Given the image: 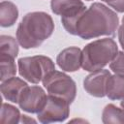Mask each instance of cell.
<instances>
[{"mask_svg":"<svg viewBox=\"0 0 124 124\" xmlns=\"http://www.w3.org/2000/svg\"><path fill=\"white\" fill-rule=\"evenodd\" d=\"M102 122L108 123H122L124 124V111L122 108L113 104L107 105L102 111Z\"/></svg>","mask_w":124,"mask_h":124,"instance_id":"obj_14","label":"cell"},{"mask_svg":"<svg viewBox=\"0 0 124 124\" xmlns=\"http://www.w3.org/2000/svg\"><path fill=\"white\" fill-rule=\"evenodd\" d=\"M70 115V104L63 99L47 94L43 108L37 113L38 121L43 124L63 122Z\"/></svg>","mask_w":124,"mask_h":124,"instance_id":"obj_7","label":"cell"},{"mask_svg":"<svg viewBox=\"0 0 124 124\" xmlns=\"http://www.w3.org/2000/svg\"><path fill=\"white\" fill-rule=\"evenodd\" d=\"M116 13H124V0H101Z\"/></svg>","mask_w":124,"mask_h":124,"instance_id":"obj_19","label":"cell"},{"mask_svg":"<svg viewBox=\"0 0 124 124\" xmlns=\"http://www.w3.org/2000/svg\"><path fill=\"white\" fill-rule=\"evenodd\" d=\"M106 96L112 101L124 98V76L117 74L110 75L107 83Z\"/></svg>","mask_w":124,"mask_h":124,"instance_id":"obj_12","label":"cell"},{"mask_svg":"<svg viewBox=\"0 0 124 124\" xmlns=\"http://www.w3.org/2000/svg\"><path fill=\"white\" fill-rule=\"evenodd\" d=\"M118 52L116 42L111 38L95 40L82 48V69L94 72L105 68Z\"/></svg>","mask_w":124,"mask_h":124,"instance_id":"obj_3","label":"cell"},{"mask_svg":"<svg viewBox=\"0 0 124 124\" xmlns=\"http://www.w3.org/2000/svg\"><path fill=\"white\" fill-rule=\"evenodd\" d=\"M18 74L26 81L38 84L45 77L55 70L54 62L45 55L21 57L17 60Z\"/></svg>","mask_w":124,"mask_h":124,"instance_id":"obj_4","label":"cell"},{"mask_svg":"<svg viewBox=\"0 0 124 124\" xmlns=\"http://www.w3.org/2000/svg\"><path fill=\"white\" fill-rule=\"evenodd\" d=\"M18 42L12 36L1 35L0 36V49L1 53L8 54L16 58L18 54Z\"/></svg>","mask_w":124,"mask_h":124,"instance_id":"obj_17","label":"cell"},{"mask_svg":"<svg viewBox=\"0 0 124 124\" xmlns=\"http://www.w3.org/2000/svg\"><path fill=\"white\" fill-rule=\"evenodd\" d=\"M110 72L104 68L94 72H90V74L87 75L83 79L84 90L90 96L96 98L105 97L108 79L110 77Z\"/></svg>","mask_w":124,"mask_h":124,"instance_id":"obj_9","label":"cell"},{"mask_svg":"<svg viewBox=\"0 0 124 124\" xmlns=\"http://www.w3.org/2000/svg\"><path fill=\"white\" fill-rule=\"evenodd\" d=\"M109 69L114 74L124 76V50H118L117 54L109 63Z\"/></svg>","mask_w":124,"mask_h":124,"instance_id":"obj_18","label":"cell"},{"mask_svg":"<svg viewBox=\"0 0 124 124\" xmlns=\"http://www.w3.org/2000/svg\"><path fill=\"white\" fill-rule=\"evenodd\" d=\"M0 70H1V81H4L10 78H13L16 74V65L15 58L5 53L0 55Z\"/></svg>","mask_w":124,"mask_h":124,"instance_id":"obj_16","label":"cell"},{"mask_svg":"<svg viewBox=\"0 0 124 124\" xmlns=\"http://www.w3.org/2000/svg\"><path fill=\"white\" fill-rule=\"evenodd\" d=\"M119 27V18L115 11L108 6L94 2L85 10L77 25V36L83 40L101 36L114 37Z\"/></svg>","mask_w":124,"mask_h":124,"instance_id":"obj_1","label":"cell"},{"mask_svg":"<svg viewBox=\"0 0 124 124\" xmlns=\"http://www.w3.org/2000/svg\"><path fill=\"white\" fill-rule=\"evenodd\" d=\"M29 122H37L35 119L33 118H30L28 115H25V114H22L21 115V118H20V123H29Z\"/></svg>","mask_w":124,"mask_h":124,"instance_id":"obj_21","label":"cell"},{"mask_svg":"<svg viewBox=\"0 0 124 124\" xmlns=\"http://www.w3.org/2000/svg\"><path fill=\"white\" fill-rule=\"evenodd\" d=\"M117 37H118L119 44H120L122 49L124 50V23L119 25V27L117 29Z\"/></svg>","mask_w":124,"mask_h":124,"instance_id":"obj_20","label":"cell"},{"mask_svg":"<svg viewBox=\"0 0 124 124\" xmlns=\"http://www.w3.org/2000/svg\"><path fill=\"white\" fill-rule=\"evenodd\" d=\"M122 23H124V16H123V17H122Z\"/></svg>","mask_w":124,"mask_h":124,"instance_id":"obj_23","label":"cell"},{"mask_svg":"<svg viewBox=\"0 0 124 124\" xmlns=\"http://www.w3.org/2000/svg\"><path fill=\"white\" fill-rule=\"evenodd\" d=\"M85 1H92V0H85Z\"/></svg>","mask_w":124,"mask_h":124,"instance_id":"obj_24","label":"cell"},{"mask_svg":"<svg viewBox=\"0 0 124 124\" xmlns=\"http://www.w3.org/2000/svg\"><path fill=\"white\" fill-rule=\"evenodd\" d=\"M120 107H121V108H122L123 111H124V98L120 100Z\"/></svg>","mask_w":124,"mask_h":124,"instance_id":"obj_22","label":"cell"},{"mask_svg":"<svg viewBox=\"0 0 124 124\" xmlns=\"http://www.w3.org/2000/svg\"><path fill=\"white\" fill-rule=\"evenodd\" d=\"M50 9L53 14L61 16L64 29L71 35H77V25L87 9L81 0H51Z\"/></svg>","mask_w":124,"mask_h":124,"instance_id":"obj_5","label":"cell"},{"mask_svg":"<svg viewBox=\"0 0 124 124\" xmlns=\"http://www.w3.org/2000/svg\"><path fill=\"white\" fill-rule=\"evenodd\" d=\"M52 17L46 12L27 13L16 28V40L25 49L39 47L54 31Z\"/></svg>","mask_w":124,"mask_h":124,"instance_id":"obj_2","label":"cell"},{"mask_svg":"<svg viewBox=\"0 0 124 124\" xmlns=\"http://www.w3.org/2000/svg\"><path fill=\"white\" fill-rule=\"evenodd\" d=\"M58 67L64 72H77L82 67V49L69 46L59 52L56 57Z\"/></svg>","mask_w":124,"mask_h":124,"instance_id":"obj_10","label":"cell"},{"mask_svg":"<svg viewBox=\"0 0 124 124\" xmlns=\"http://www.w3.org/2000/svg\"><path fill=\"white\" fill-rule=\"evenodd\" d=\"M27 86V82L20 78H16V76L10 78L4 81H1L0 89L2 97L9 102L18 104L20 96Z\"/></svg>","mask_w":124,"mask_h":124,"instance_id":"obj_11","label":"cell"},{"mask_svg":"<svg viewBox=\"0 0 124 124\" xmlns=\"http://www.w3.org/2000/svg\"><path fill=\"white\" fill-rule=\"evenodd\" d=\"M48 95L60 98L70 105L77 96L76 81L67 74L60 71H52L47 74L42 81Z\"/></svg>","mask_w":124,"mask_h":124,"instance_id":"obj_6","label":"cell"},{"mask_svg":"<svg viewBox=\"0 0 124 124\" xmlns=\"http://www.w3.org/2000/svg\"><path fill=\"white\" fill-rule=\"evenodd\" d=\"M18 18V9L11 1H1L0 4V25L2 27L13 26Z\"/></svg>","mask_w":124,"mask_h":124,"instance_id":"obj_13","label":"cell"},{"mask_svg":"<svg viewBox=\"0 0 124 124\" xmlns=\"http://www.w3.org/2000/svg\"><path fill=\"white\" fill-rule=\"evenodd\" d=\"M21 114L19 109L8 103H3L0 113V122L3 124H16L20 123Z\"/></svg>","mask_w":124,"mask_h":124,"instance_id":"obj_15","label":"cell"},{"mask_svg":"<svg viewBox=\"0 0 124 124\" xmlns=\"http://www.w3.org/2000/svg\"><path fill=\"white\" fill-rule=\"evenodd\" d=\"M47 94L39 85L27 86L18 101L19 108L28 113H38L44 107Z\"/></svg>","mask_w":124,"mask_h":124,"instance_id":"obj_8","label":"cell"}]
</instances>
